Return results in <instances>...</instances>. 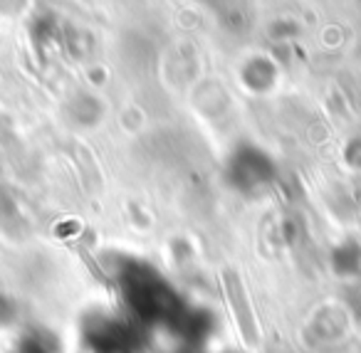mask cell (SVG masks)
I'll use <instances>...</instances> for the list:
<instances>
[{"label": "cell", "mask_w": 361, "mask_h": 353, "mask_svg": "<svg viewBox=\"0 0 361 353\" xmlns=\"http://www.w3.org/2000/svg\"><path fill=\"white\" fill-rule=\"evenodd\" d=\"M223 282H226V292H228V302L233 306V316H235V323L240 328L243 338H245L250 346L257 343V323H255V316H252V309H250V302H247L245 292H243V284L238 279V274L233 269H228L223 274Z\"/></svg>", "instance_id": "cell-1"}]
</instances>
